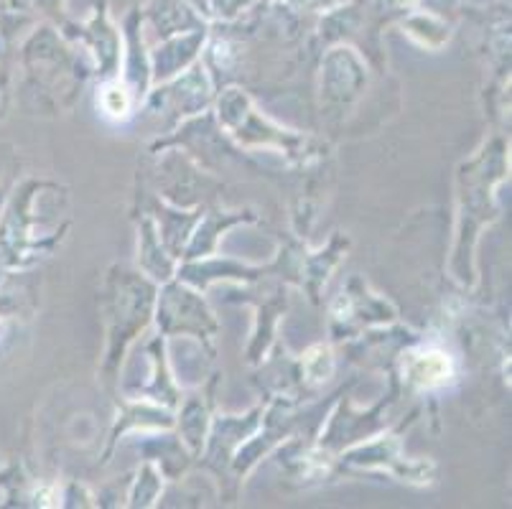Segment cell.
<instances>
[{
    "label": "cell",
    "instance_id": "obj_1",
    "mask_svg": "<svg viewBox=\"0 0 512 509\" xmlns=\"http://www.w3.org/2000/svg\"><path fill=\"white\" fill-rule=\"evenodd\" d=\"M413 382L423 387H434L449 377V359L444 354H421L416 362L411 364Z\"/></svg>",
    "mask_w": 512,
    "mask_h": 509
}]
</instances>
